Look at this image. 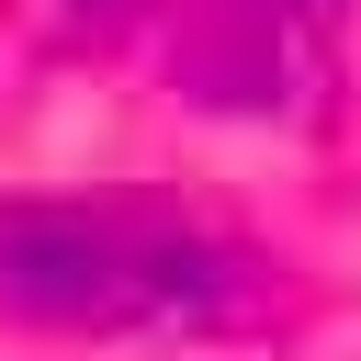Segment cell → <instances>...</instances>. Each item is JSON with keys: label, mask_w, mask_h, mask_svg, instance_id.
<instances>
[{"label": "cell", "mask_w": 361, "mask_h": 361, "mask_svg": "<svg viewBox=\"0 0 361 361\" xmlns=\"http://www.w3.org/2000/svg\"><path fill=\"white\" fill-rule=\"evenodd\" d=\"M271 271L169 203H0V316L68 338H226Z\"/></svg>", "instance_id": "cell-1"}]
</instances>
